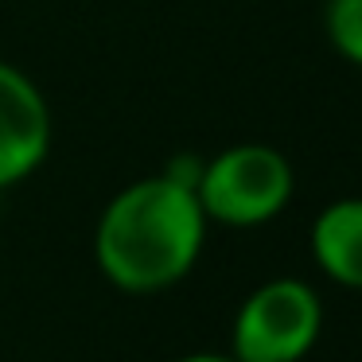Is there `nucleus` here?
<instances>
[{"mask_svg":"<svg viewBox=\"0 0 362 362\" xmlns=\"http://www.w3.org/2000/svg\"><path fill=\"white\" fill-rule=\"evenodd\" d=\"M323 35L343 63L362 66V0H323Z\"/></svg>","mask_w":362,"mask_h":362,"instance_id":"6","label":"nucleus"},{"mask_svg":"<svg viewBox=\"0 0 362 362\" xmlns=\"http://www.w3.org/2000/svg\"><path fill=\"white\" fill-rule=\"evenodd\" d=\"M51 105L32 74L0 59V191L32 180L51 152Z\"/></svg>","mask_w":362,"mask_h":362,"instance_id":"4","label":"nucleus"},{"mask_svg":"<svg viewBox=\"0 0 362 362\" xmlns=\"http://www.w3.org/2000/svg\"><path fill=\"white\" fill-rule=\"evenodd\" d=\"M175 362H238L234 354H214V351H203V354H183Z\"/></svg>","mask_w":362,"mask_h":362,"instance_id":"7","label":"nucleus"},{"mask_svg":"<svg viewBox=\"0 0 362 362\" xmlns=\"http://www.w3.org/2000/svg\"><path fill=\"white\" fill-rule=\"evenodd\" d=\"M323 327V304L312 284L296 276L265 281L242 300L234 315L238 362H300Z\"/></svg>","mask_w":362,"mask_h":362,"instance_id":"3","label":"nucleus"},{"mask_svg":"<svg viewBox=\"0 0 362 362\" xmlns=\"http://www.w3.org/2000/svg\"><path fill=\"white\" fill-rule=\"evenodd\" d=\"M296 191L292 160L261 141H238L199 164L195 199L206 222L234 230L265 226L288 206Z\"/></svg>","mask_w":362,"mask_h":362,"instance_id":"2","label":"nucleus"},{"mask_svg":"<svg viewBox=\"0 0 362 362\" xmlns=\"http://www.w3.org/2000/svg\"><path fill=\"white\" fill-rule=\"evenodd\" d=\"M206 226L195 187L168 172L144 175L105 203L94 226V261L121 292H164L195 269Z\"/></svg>","mask_w":362,"mask_h":362,"instance_id":"1","label":"nucleus"},{"mask_svg":"<svg viewBox=\"0 0 362 362\" xmlns=\"http://www.w3.org/2000/svg\"><path fill=\"white\" fill-rule=\"evenodd\" d=\"M312 261L343 288L362 292V195L327 203L312 222Z\"/></svg>","mask_w":362,"mask_h":362,"instance_id":"5","label":"nucleus"}]
</instances>
